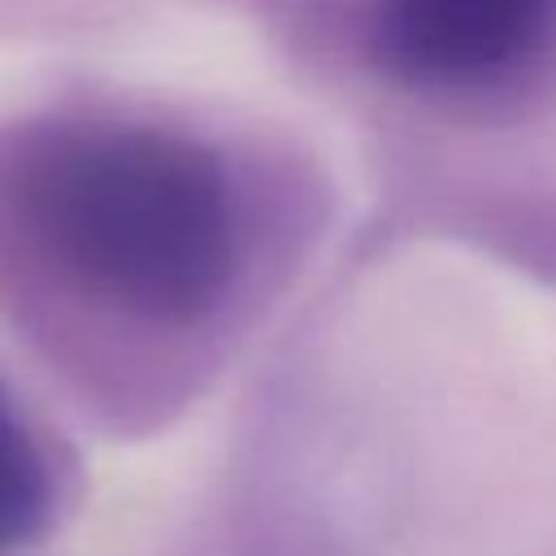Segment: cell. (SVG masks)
Masks as SVG:
<instances>
[{"instance_id": "2", "label": "cell", "mask_w": 556, "mask_h": 556, "mask_svg": "<svg viewBox=\"0 0 556 556\" xmlns=\"http://www.w3.org/2000/svg\"><path fill=\"white\" fill-rule=\"evenodd\" d=\"M352 39L413 104L513 109L556 78V0H352Z\"/></svg>"}, {"instance_id": "1", "label": "cell", "mask_w": 556, "mask_h": 556, "mask_svg": "<svg viewBox=\"0 0 556 556\" xmlns=\"http://www.w3.org/2000/svg\"><path fill=\"white\" fill-rule=\"evenodd\" d=\"M0 261L56 300L195 330L252 287L265 200L239 143L143 109H65L0 135Z\"/></svg>"}, {"instance_id": "3", "label": "cell", "mask_w": 556, "mask_h": 556, "mask_svg": "<svg viewBox=\"0 0 556 556\" xmlns=\"http://www.w3.org/2000/svg\"><path fill=\"white\" fill-rule=\"evenodd\" d=\"M56 478L48 447L13 391L0 382V556L39 539L52 517Z\"/></svg>"}]
</instances>
